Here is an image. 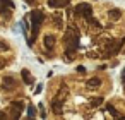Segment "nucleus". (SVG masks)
I'll use <instances>...</instances> for the list:
<instances>
[{
	"mask_svg": "<svg viewBox=\"0 0 125 120\" xmlns=\"http://www.w3.org/2000/svg\"><path fill=\"white\" fill-rule=\"evenodd\" d=\"M120 16H122V11H120V9H115V11L110 12V17H111V19H118Z\"/></svg>",
	"mask_w": 125,
	"mask_h": 120,
	"instance_id": "nucleus-1",
	"label": "nucleus"
},
{
	"mask_svg": "<svg viewBox=\"0 0 125 120\" xmlns=\"http://www.w3.org/2000/svg\"><path fill=\"white\" fill-rule=\"evenodd\" d=\"M98 84H99V81H98V79H91V81H89V86H93V87H94V86H98Z\"/></svg>",
	"mask_w": 125,
	"mask_h": 120,
	"instance_id": "nucleus-2",
	"label": "nucleus"
}]
</instances>
